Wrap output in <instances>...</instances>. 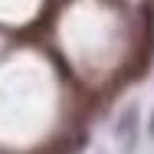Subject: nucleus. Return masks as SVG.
<instances>
[{
  "mask_svg": "<svg viewBox=\"0 0 154 154\" xmlns=\"http://www.w3.org/2000/svg\"><path fill=\"white\" fill-rule=\"evenodd\" d=\"M115 138H118L122 148H134V141H138V108H134V105H128L122 115H118V122H115Z\"/></svg>",
  "mask_w": 154,
  "mask_h": 154,
  "instance_id": "obj_1",
  "label": "nucleus"
},
{
  "mask_svg": "<svg viewBox=\"0 0 154 154\" xmlns=\"http://www.w3.org/2000/svg\"><path fill=\"white\" fill-rule=\"evenodd\" d=\"M148 134L154 138V115H151V125H148Z\"/></svg>",
  "mask_w": 154,
  "mask_h": 154,
  "instance_id": "obj_2",
  "label": "nucleus"
}]
</instances>
